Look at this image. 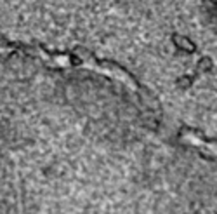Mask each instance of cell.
<instances>
[{
  "instance_id": "6da1fadb",
  "label": "cell",
  "mask_w": 217,
  "mask_h": 214,
  "mask_svg": "<svg viewBox=\"0 0 217 214\" xmlns=\"http://www.w3.org/2000/svg\"><path fill=\"white\" fill-rule=\"evenodd\" d=\"M205 11H207L210 25L217 31V0H205Z\"/></svg>"
}]
</instances>
